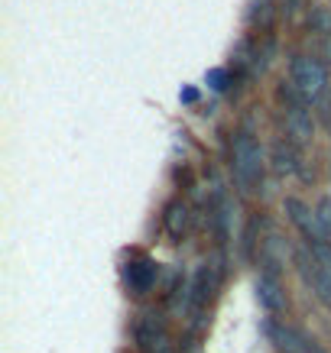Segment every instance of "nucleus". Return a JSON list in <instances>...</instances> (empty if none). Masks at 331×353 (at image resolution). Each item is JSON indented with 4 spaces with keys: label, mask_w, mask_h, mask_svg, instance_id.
<instances>
[{
    "label": "nucleus",
    "mask_w": 331,
    "mask_h": 353,
    "mask_svg": "<svg viewBox=\"0 0 331 353\" xmlns=\"http://www.w3.org/2000/svg\"><path fill=\"white\" fill-rule=\"evenodd\" d=\"M256 301H260V308L269 311V314H279V311L286 308L283 285H279V279L273 276V272H263V276L256 279Z\"/></svg>",
    "instance_id": "6e6552de"
},
{
    "label": "nucleus",
    "mask_w": 331,
    "mask_h": 353,
    "mask_svg": "<svg viewBox=\"0 0 331 353\" xmlns=\"http://www.w3.org/2000/svg\"><path fill=\"white\" fill-rule=\"evenodd\" d=\"M309 23H312V30L315 32H328L331 36V10L328 7H312Z\"/></svg>",
    "instance_id": "9b49d317"
},
{
    "label": "nucleus",
    "mask_w": 331,
    "mask_h": 353,
    "mask_svg": "<svg viewBox=\"0 0 331 353\" xmlns=\"http://www.w3.org/2000/svg\"><path fill=\"white\" fill-rule=\"evenodd\" d=\"M315 214H319V224H321V230H325V240L331 243V198H319Z\"/></svg>",
    "instance_id": "f8f14e48"
},
{
    "label": "nucleus",
    "mask_w": 331,
    "mask_h": 353,
    "mask_svg": "<svg viewBox=\"0 0 331 353\" xmlns=\"http://www.w3.org/2000/svg\"><path fill=\"white\" fill-rule=\"evenodd\" d=\"M273 165H276V172H296V150H292V143H276L273 146Z\"/></svg>",
    "instance_id": "9d476101"
},
{
    "label": "nucleus",
    "mask_w": 331,
    "mask_h": 353,
    "mask_svg": "<svg viewBox=\"0 0 331 353\" xmlns=\"http://www.w3.org/2000/svg\"><path fill=\"white\" fill-rule=\"evenodd\" d=\"M189 204L185 201H172L169 208H166V214H162V227H166V234L176 236V240H182L185 236V230H189Z\"/></svg>",
    "instance_id": "1a4fd4ad"
},
{
    "label": "nucleus",
    "mask_w": 331,
    "mask_h": 353,
    "mask_svg": "<svg viewBox=\"0 0 331 353\" xmlns=\"http://www.w3.org/2000/svg\"><path fill=\"white\" fill-rule=\"evenodd\" d=\"M267 331L283 353H325L319 343L309 341V337H305L299 327H292V324H269Z\"/></svg>",
    "instance_id": "423d86ee"
},
{
    "label": "nucleus",
    "mask_w": 331,
    "mask_h": 353,
    "mask_svg": "<svg viewBox=\"0 0 331 353\" xmlns=\"http://www.w3.org/2000/svg\"><path fill=\"white\" fill-rule=\"evenodd\" d=\"M289 91V101H286V137L292 146H305L315 139V120H312L309 108H305V101L296 97V88H286Z\"/></svg>",
    "instance_id": "7ed1b4c3"
},
{
    "label": "nucleus",
    "mask_w": 331,
    "mask_h": 353,
    "mask_svg": "<svg viewBox=\"0 0 331 353\" xmlns=\"http://www.w3.org/2000/svg\"><path fill=\"white\" fill-rule=\"evenodd\" d=\"M325 55H328V59H331V36H328V39H325Z\"/></svg>",
    "instance_id": "4468645a"
},
{
    "label": "nucleus",
    "mask_w": 331,
    "mask_h": 353,
    "mask_svg": "<svg viewBox=\"0 0 331 353\" xmlns=\"http://www.w3.org/2000/svg\"><path fill=\"white\" fill-rule=\"evenodd\" d=\"M156 276H160V266L153 259H133L124 269V282H127L130 295H150L156 289Z\"/></svg>",
    "instance_id": "0eeeda50"
},
{
    "label": "nucleus",
    "mask_w": 331,
    "mask_h": 353,
    "mask_svg": "<svg viewBox=\"0 0 331 353\" xmlns=\"http://www.w3.org/2000/svg\"><path fill=\"white\" fill-rule=\"evenodd\" d=\"M225 81H227V72L225 68H211V72H208V85L214 88V91H225Z\"/></svg>",
    "instance_id": "ddd939ff"
},
{
    "label": "nucleus",
    "mask_w": 331,
    "mask_h": 353,
    "mask_svg": "<svg viewBox=\"0 0 331 353\" xmlns=\"http://www.w3.org/2000/svg\"><path fill=\"white\" fill-rule=\"evenodd\" d=\"M231 165H234L237 185H240L244 192H256L260 182H263V165H267L263 146H260L250 133H237L234 152H231Z\"/></svg>",
    "instance_id": "f257e3e1"
},
{
    "label": "nucleus",
    "mask_w": 331,
    "mask_h": 353,
    "mask_svg": "<svg viewBox=\"0 0 331 353\" xmlns=\"http://www.w3.org/2000/svg\"><path fill=\"white\" fill-rule=\"evenodd\" d=\"M283 208H286V217H289V221L299 227V234L309 240V246L328 243V240H325V230H321V224H319V214H315V211H312V208L302 201V198H286V201H283Z\"/></svg>",
    "instance_id": "39448f33"
},
{
    "label": "nucleus",
    "mask_w": 331,
    "mask_h": 353,
    "mask_svg": "<svg viewBox=\"0 0 331 353\" xmlns=\"http://www.w3.org/2000/svg\"><path fill=\"white\" fill-rule=\"evenodd\" d=\"M289 85L296 88V94L305 104H319L321 97H328V68L312 55H299V59H292Z\"/></svg>",
    "instance_id": "f03ea898"
},
{
    "label": "nucleus",
    "mask_w": 331,
    "mask_h": 353,
    "mask_svg": "<svg viewBox=\"0 0 331 353\" xmlns=\"http://www.w3.org/2000/svg\"><path fill=\"white\" fill-rule=\"evenodd\" d=\"M296 263H299V269H302V279H305L312 285V292H315V299L331 311V263L319 259L312 250L296 253Z\"/></svg>",
    "instance_id": "20e7f679"
}]
</instances>
